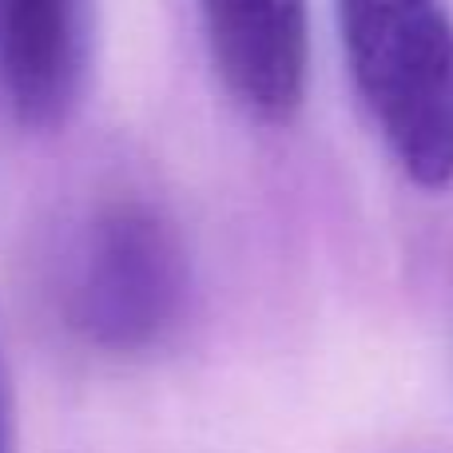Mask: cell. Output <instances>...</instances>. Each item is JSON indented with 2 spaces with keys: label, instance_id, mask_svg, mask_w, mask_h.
<instances>
[{
  "label": "cell",
  "instance_id": "1",
  "mask_svg": "<svg viewBox=\"0 0 453 453\" xmlns=\"http://www.w3.org/2000/svg\"><path fill=\"white\" fill-rule=\"evenodd\" d=\"M191 303V255L164 207L104 199L64 255V326L96 354L140 358L175 334Z\"/></svg>",
  "mask_w": 453,
  "mask_h": 453
},
{
  "label": "cell",
  "instance_id": "2",
  "mask_svg": "<svg viewBox=\"0 0 453 453\" xmlns=\"http://www.w3.org/2000/svg\"><path fill=\"white\" fill-rule=\"evenodd\" d=\"M354 92L410 183H453V12L446 0H338Z\"/></svg>",
  "mask_w": 453,
  "mask_h": 453
},
{
  "label": "cell",
  "instance_id": "3",
  "mask_svg": "<svg viewBox=\"0 0 453 453\" xmlns=\"http://www.w3.org/2000/svg\"><path fill=\"white\" fill-rule=\"evenodd\" d=\"M226 96L258 124H290L311 84V0H199Z\"/></svg>",
  "mask_w": 453,
  "mask_h": 453
},
{
  "label": "cell",
  "instance_id": "5",
  "mask_svg": "<svg viewBox=\"0 0 453 453\" xmlns=\"http://www.w3.org/2000/svg\"><path fill=\"white\" fill-rule=\"evenodd\" d=\"M0 453H12V394H8L4 358H0Z\"/></svg>",
  "mask_w": 453,
  "mask_h": 453
},
{
  "label": "cell",
  "instance_id": "4",
  "mask_svg": "<svg viewBox=\"0 0 453 453\" xmlns=\"http://www.w3.org/2000/svg\"><path fill=\"white\" fill-rule=\"evenodd\" d=\"M84 68L88 0H0V84L24 127H60L80 100Z\"/></svg>",
  "mask_w": 453,
  "mask_h": 453
}]
</instances>
